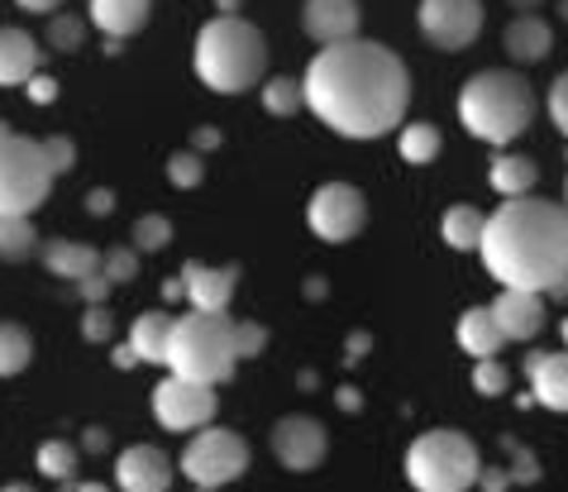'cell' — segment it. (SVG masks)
Masks as SVG:
<instances>
[{"instance_id": "obj_1", "label": "cell", "mask_w": 568, "mask_h": 492, "mask_svg": "<svg viewBox=\"0 0 568 492\" xmlns=\"http://www.w3.org/2000/svg\"><path fill=\"white\" fill-rule=\"evenodd\" d=\"M302 91L311 116L344 139L392 134L412 106V77L402 58L368 39H344L321 49L302 77Z\"/></svg>"}, {"instance_id": "obj_2", "label": "cell", "mask_w": 568, "mask_h": 492, "mask_svg": "<svg viewBox=\"0 0 568 492\" xmlns=\"http://www.w3.org/2000/svg\"><path fill=\"white\" fill-rule=\"evenodd\" d=\"M478 253L501 288L549 297L559 282H568V205L507 197L487 215Z\"/></svg>"}, {"instance_id": "obj_3", "label": "cell", "mask_w": 568, "mask_h": 492, "mask_svg": "<svg viewBox=\"0 0 568 492\" xmlns=\"http://www.w3.org/2000/svg\"><path fill=\"white\" fill-rule=\"evenodd\" d=\"M192 68L215 97H244V91L258 87L263 72H267L263 29L248 24L244 14H215V20L201 24V34H196Z\"/></svg>"}, {"instance_id": "obj_4", "label": "cell", "mask_w": 568, "mask_h": 492, "mask_svg": "<svg viewBox=\"0 0 568 492\" xmlns=\"http://www.w3.org/2000/svg\"><path fill=\"white\" fill-rule=\"evenodd\" d=\"M530 116H535V97L520 72L487 68L478 77H468L459 91V120L483 144H511V139L526 134Z\"/></svg>"}, {"instance_id": "obj_5", "label": "cell", "mask_w": 568, "mask_h": 492, "mask_svg": "<svg viewBox=\"0 0 568 492\" xmlns=\"http://www.w3.org/2000/svg\"><path fill=\"white\" fill-rule=\"evenodd\" d=\"M234 369H240V344H234V321L225 311H186L172 321L168 373L215 388Z\"/></svg>"}, {"instance_id": "obj_6", "label": "cell", "mask_w": 568, "mask_h": 492, "mask_svg": "<svg viewBox=\"0 0 568 492\" xmlns=\"http://www.w3.org/2000/svg\"><path fill=\"white\" fill-rule=\"evenodd\" d=\"M406 479L420 492H468L483 479V459L459 431H425L406 450Z\"/></svg>"}, {"instance_id": "obj_7", "label": "cell", "mask_w": 568, "mask_h": 492, "mask_svg": "<svg viewBox=\"0 0 568 492\" xmlns=\"http://www.w3.org/2000/svg\"><path fill=\"white\" fill-rule=\"evenodd\" d=\"M58 172L43 158V139L14 134L0 120V215H34L49 201Z\"/></svg>"}, {"instance_id": "obj_8", "label": "cell", "mask_w": 568, "mask_h": 492, "mask_svg": "<svg viewBox=\"0 0 568 492\" xmlns=\"http://www.w3.org/2000/svg\"><path fill=\"white\" fill-rule=\"evenodd\" d=\"M244 469H248V440L225 431V425H201L182 450V473L196 488H225L244 479Z\"/></svg>"}, {"instance_id": "obj_9", "label": "cell", "mask_w": 568, "mask_h": 492, "mask_svg": "<svg viewBox=\"0 0 568 492\" xmlns=\"http://www.w3.org/2000/svg\"><path fill=\"white\" fill-rule=\"evenodd\" d=\"M215 406H220V396L211 383H192V378L168 373L163 383L153 388V416L172 435H196L201 425L215 421Z\"/></svg>"}, {"instance_id": "obj_10", "label": "cell", "mask_w": 568, "mask_h": 492, "mask_svg": "<svg viewBox=\"0 0 568 492\" xmlns=\"http://www.w3.org/2000/svg\"><path fill=\"white\" fill-rule=\"evenodd\" d=\"M306 220H311V234L325 244H349L354 234L363 230L368 220V205H363V192L349 182H325L321 192L311 197L306 205Z\"/></svg>"}, {"instance_id": "obj_11", "label": "cell", "mask_w": 568, "mask_h": 492, "mask_svg": "<svg viewBox=\"0 0 568 492\" xmlns=\"http://www.w3.org/2000/svg\"><path fill=\"white\" fill-rule=\"evenodd\" d=\"M420 34L445 53H464L483 29V0H420L416 10Z\"/></svg>"}, {"instance_id": "obj_12", "label": "cell", "mask_w": 568, "mask_h": 492, "mask_svg": "<svg viewBox=\"0 0 568 492\" xmlns=\"http://www.w3.org/2000/svg\"><path fill=\"white\" fill-rule=\"evenodd\" d=\"M325 444H329L325 440V425L315 421V416H282L273 425V454H277V464L292 469V473L321 469Z\"/></svg>"}, {"instance_id": "obj_13", "label": "cell", "mask_w": 568, "mask_h": 492, "mask_svg": "<svg viewBox=\"0 0 568 492\" xmlns=\"http://www.w3.org/2000/svg\"><path fill=\"white\" fill-rule=\"evenodd\" d=\"M182 297L192 301V311H225L240 288V268L234 263H182Z\"/></svg>"}, {"instance_id": "obj_14", "label": "cell", "mask_w": 568, "mask_h": 492, "mask_svg": "<svg viewBox=\"0 0 568 492\" xmlns=\"http://www.w3.org/2000/svg\"><path fill=\"white\" fill-rule=\"evenodd\" d=\"M172 459L158 450V444H130L120 459H115V479L120 492H168L172 488Z\"/></svg>"}, {"instance_id": "obj_15", "label": "cell", "mask_w": 568, "mask_h": 492, "mask_svg": "<svg viewBox=\"0 0 568 492\" xmlns=\"http://www.w3.org/2000/svg\"><path fill=\"white\" fill-rule=\"evenodd\" d=\"M493 321L507 340H535L549 321V307H545V292H520V288H501V297L493 301Z\"/></svg>"}, {"instance_id": "obj_16", "label": "cell", "mask_w": 568, "mask_h": 492, "mask_svg": "<svg viewBox=\"0 0 568 492\" xmlns=\"http://www.w3.org/2000/svg\"><path fill=\"white\" fill-rule=\"evenodd\" d=\"M302 29L321 43V49L344 43V39H358V0H306Z\"/></svg>"}, {"instance_id": "obj_17", "label": "cell", "mask_w": 568, "mask_h": 492, "mask_svg": "<svg viewBox=\"0 0 568 492\" xmlns=\"http://www.w3.org/2000/svg\"><path fill=\"white\" fill-rule=\"evenodd\" d=\"M530 388L535 402L549 411H568V349H555V354H530Z\"/></svg>"}, {"instance_id": "obj_18", "label": "cell", "mask_w": 568, "mask_h": 492, "mask_svg": "<svg viewBox=\"0 0 568 492\" xmlns=\"http://www.w3.org/2000/svg\"><path fill=\"white\" fill-rule=\"evenodd\" d=\"M153 0H91V24L105 39H134L149 24Z\"/></svg>"}, {"instance_id": "obj_19", "label": "cell", "mask_w": 568, "mask_h": 492, "mask_svg": "<svg viewBox=\"0 0 568 492\" xmlns=\"http://www.w3.org/2000/svg\"><path fill=\"white\" fill-rule=\"evenodd\" d=\"M39 72V39L24 29H0V87H24Z\"/></svg>"}, {"instance_id": "obj_20", "label": "cell", "mask_w": 568, "mask_h": 492, "mask_svg": "<svg viewBox=\"0 0 568 492\" xmlns=\"http://www.w3.org/2000/svg\"><path fill=\"white\" fill-rule=\"evenodd\" d=\"M43 268L62 282H82L91 273H101V249H91L82 240H49L43 244Z\"/></svg>"}, {"instance_id": "obj_21", "label": "cell", "mask_w": 568, "mask_h": 492, "mask_svg": "<svg viewBox=\"0 0 568 492\" xmlns=\"http://www.w3.org/2000/svg\"><path fill=\"white\" fill-rule=\"evenodd\" d=\"M549 43H555V34H549V24L540 14H516L507 24V34H501V49L511 53V62H540L549 58Z\"/></svg>"}, {"instance_id": "obj_22", "label": "cell", "mask_w": 568, "mask_h": 492, "mask_svg": "<svg viewBox=\"0 0 568 492\" xmlns=\"http://www.w3.org/2000/svg\"><path fill=\"white\" fill-rule=\"evenodd\" d=\"M172 321H178V315H168V311H144V315H139V321L130 325V344H134L139 363H163V369H168Z\"/></svg>"}, {"instance_id": "obj_23", "label": "cell", "mask_w": 568, "mask_h": 492, "mask_svg": "<svg viewBox=\"0 0 568 492\" xmlns=\"http://www.w3.org/2000/svg\"><path fill=\"white\" fill-rule=\"evenodd\" d=\"M459 344L468 349L473 359H497L501 344H507V335L497 330L493 311H487V307H473V311L459 315Z\"/></svg>"}, {"instance_id": "obj_24", "label": "cell", "mask_w": 568, "mask_h": 492, "mask_svg": "<svg viewBox=\"0 0 568 492\" xmlns=\"http://www.w3.org/2000/svg\"><path fill=\"white\" fill-rule=\"evenodd\" d=\"M487 182H493L497 197H530V187L540 182V168H535L526 153H501L493 172H487Z\"/></svg>"}, {"instance_id": "obj_25", "label": "cell", "mask_w": 568, "mask_h": 492, "mask_svg": "<svg viewBox=\"0 0 568 492\" xmlns=\"http://www.w3.org/2000/svg\"><path fill=\"white\" fill-rule=\"evenodd\" d=\"M39 253V230L29 215H0V259L6 263H24Z\"/></svg>"}, {"instance_id": "obj_26", "label": "cell", "mask_w": 568, "mask_h": 492, "mask_svg": "<svg viewBox=\"0 0 568 492\" xmlns=\"http://www.w3.org/2000/svg\"><path fill=\"white\" fill-rule=\"evenodd\" d=\"M483 225H487V215L478 211V205H449L445 220H439L449 249H478L483 244Z\"/></svg>"}, {"instance_id": "obj_27", "label": "cell", "mask_w": 568, "mask_h": 492, "mask_svg": "<svg viewBox=\"0 0 568 492\" xmlns=\"http://www.w3.org/2000/svg\"><path fill=\"white\" fill-rule=\"evenodd\" d=\"M34 359V335L20 321H0V378H14Z\"/></svg>"}, {"instance_id": "obj_28", "label": "cell", "mask_w": 568, "mask_h": 492, "mask_svg": "<svg viewBox=\"0 0 568 492\" xmlns=\"http://www.w3.org/2000/svg\"><path fill=\"white\" fill-rule=\"evenodd\" d=\"M34 464H39L43 479L72 483L77 464H82V454H77V444H72V440H43V444H39V454H34Z\"/></svg>"}, {"instance_id": "obj_29", "label": "cell", "mask_w": 568, "mask_h": 492, "mask_svg": "<svg viewBox=\"0 0 568 492\" xmlns=\"http://www.w3.org/2000/svg\"><path fill=\"white\" fill-rule=\"evenodd\" d=\"M302 106H306V91H302L296 77H267V82H263V110H267V116L287 120Z\"/></svg>"}, {"instance_id": "obj_30", "label": "cell", "mask_w": 568, "mask_h": 492, "mask_svg": "<svg viewBox=\"0 0 568 492\" xmlns=\"http://www.w3.org/2000/svg\"><path fill=\"white\" fill-rule=\"evenodd\" d=\"M435 153H439V130L435 124H406L402 130V158L406 163L425 168V163H435Z\"/></svg>"}, {"instance_id": "obj_31", "label": "cell", "mask_w": 568, "mask_h": 492, "mask_svg": "<svg viewBox=\"0 0 568 492\" xmlns=\"http://www.w3.org/2000/svg\"><path fill=\"white\" fill-rule=\"evenodd\" d=\"M43 39H49L53 53H77L82 39H87V20L82 14H53L49 29H43Z\"/></svg>"}, {"instance_id": "obj_32", "label": "cell", "mask_w": 568, "mask_h": 492, "mask_svg": "<svg viewBox=\"0 0 568 492\" xmlns=\"http://www.w3.org/2000/svg\"><path fill=\"white\" fill-rule=\"evenodd\" d=\"M130 234H134V249L139 253H158V249L172 244V220L168 215H139Z\"/></svg>"}, {"instance_id": "obj_33", "label": "cell", "mask_w": 568, "mask_h": 492, "mask_svg": "<svg viewBox=\"0 0 568 492\" xmlns=\"http://www.w3.org/2000/svg\"><path fill=\"white\" fill-rule=\"evenodd\" d=\"M201 178H206V158H201L196 149H182L168 158V182L182 187V192H192V187H201Z\"/></svg>"}, {"instance_id": "obj_34", "label": "cell", "mask_w": 568, "mask_h": 492, "mask_svg": "<svg viewBox=\"0 0 568 492\" xmlns=\"http://www.w3.org/2000/svg\"><path fill=\"white\" fill-rule=\"evenodd\" d=\"M101 273L110 278V282H115V288H124V282H134L139 278V249L134 244H115V249H105L101 253Z\"/></svg>"}, {"instance_id": "obj_35", "label": "cell", "mask_w": 568, "mask_h": 492, "mask_svg": "<svg viewBox=\"0 0 568 492\" xmlns=\"http://www.w3.org/2000/svg\"><path fill=\"white\" fill-rule=\"evenodd\" d=\"M110 335H115V315H110L105 307H87V311H82V340L110 344Z\"/></svg>"}, {"instance_id": "obj_36", "label": "cell", "mask_w": 568, "mask_h": 492, "mask_svg": "<svg viewBox=\"0 0 568 492\" xmlns=\"http://www.w3.org/2000/svg\"><path fill=\"white\" fill-rule=\"evenodd\" d=\"M473 388H478L483 396L507 392V369H501L497 359H478V369H473Z\"/></svg>"}, {"instance_id": "obj_37", "label": "cell", "mask_w": 568, "mask_h": 492, "mask_svg": "<svg viewBox=\"0 0 568 492\" xmlns=\"http://www.w3.org/2000/svg\"><path fill=\"white\" fill-rule=\"evenodd\" d=\"M43 158H49V168L62 178V172H72V163H77V144L68 134H49L43 139Z\"/></svg>"}, {"instance_id": "obj_38", "label": "cell", "mask_w": 568, "mask_h": 492, "mask_svg": "<svg viewBox=\"0 0 568 492\" xmlns=\"http://www.w3.org/2000/svg\"><path fill=\"white\" fill-rule=\"evenodd\" d=\"M234 344H240V359H258L267 344V330L258 321H234Z\"/></svg>"}, {"instance_id": "obj_39", "label": "cell", "mask_w": 568, "mask_h": 492, "mask_svg": "<svg viewBox=\"0 0 568 492\" xmlns=\"http://www.w3.org/2000/svg\"><path fill=\"white\" fill-rule=\"evenodd\" d=\"M549 120H555V130L568 139V72H559L555 87H549Z\"/></svg>"}, {"instance_id": "obj_40", "label": "cell", "mask_w": 568, "mask_h": 492, "mask_svg": "<svg viewBox=\"0 0 568 492\" xmlns=\"http://www.w3.org/2000/svg\"><path fill=\"white\" fill-rule=\"evenodd\" d=\"M110 288H115V282H110L105 273H91V278H82V282H77V292H82V301H87V307H105Z\"/></svg>"}, {"instance_id": "obj_41", "label": "cell", "mask_w": 568, "mask_h": 492, "mask_svg": "<svg viewBox=\"0 0 568 492\" xmlns=\"http://www.w3.org/2000/svg\"><path fill=\"white\" fill-rule=\"evenodd\" d=\"M24 91H29V101H34V106H49V101H58V82H53L49 72H34V77H29V82H24Z\"/></svg>"}, {"instance_id": "obj_42", "label": "cell", "mask_w": 568, "mask_h": 492, "mask_svg": "<svg viewBox=\"0 0 568 492\" xmlns=\"http://www.w3.org/2000/svg\"><path fill=\"white\" fill-rule=\"evenodd\" d=\"M87 211L91 215H110V211H115V192H110V187H97V192L87 197Z\"/></svg>"}, {"instance_id": "obj_43", "label": "cell", "mask_w": 568, "mask_h": 492, "mask_svg": "<svg viewBox=\"0 0 568 492\" xmlns=\"http://www.w3.org/2000/svg\"><path fill=\"white\" fill-rule=\"evenodd\" d=\"M110 363H115V369H139V354H134V344L124 340V344H115L110 349Z\"/></svg>"}, {"instance_id": "obj_44", "label": "cell", "mask_w": 568, "mask_h": 492, "mask_svg": "<svg viewBox=\"0 0 568 492\" xmlns=\"http://www.w3.org/2000/svg\"><path fill=\"white\" fill-rule=\"evenodd\" d=\"M14 6H20L24 14H58L62 0H14Z\"/></svg>"}, {"instance_id": "obj_45", "label": "cell", "mask_w": 568, "mask_h": 492, "mask_svg": "<svg viewBox=\"0 0 568 492\" xmlns=\"http://www.w3.org/2000/svg\"><path fill=\"white\" fill-rule=\"evenodd\" d=\"M215 144H220V130H196V139H192L196 153H206V149H215Z\"/></svg>"}, {"instance_id": "obj_46", "label": "cell", "mask_w": 568, "mask_h": 492, "mask_svg": "<svg viewBox=\"0 0 568 492\" xmlns=\"http://www.w3.org/2000/svg\"><path fill=\"white\" fill-rule=\"evenodd\" d=\"M87 450H91V454L110 450V435H105V431H87Z\"/></svg>"}, {"instance_id": "obj_47", "label": "cell", "mask_w": 568, "mask_h": 492, "mask_svg": "<svg viewBox=\"0 0 568 492\" xmlns=\"http://www.w3.org/2000/svg\"><path fill=\"white\" fill-rule=\"evenodd\" d=\"M62 492H110L105 483H62Z\"/></svg>"}, {"instance_id": "obj_48", "label": "cell", "mask_w": 568, "mask_h": 492, "mask_svg": "<svg viewBox=\"0 0 568 492\" xmlns=\"http://www.w3.org/2000/svg\"><path fill=\"white\" fill-rule=\"evenodd\" d=\"M511 6H516V14H535L540 10V0H511Z\"/></svg>"}, {"instance_id": "obj_49", "label": "cell", "mask_w": 568, "mask_h": 492, "mask_svg": "<svg viewBox=\"0 0 568 492\" xmlns=\"http://www.w3.org/2000/svg\"><path fill=\"white\" fill-rule=\"evenodd\" d=\"M220 14H240V0H215Z\"/></svg>"}, {"instance_id": "obj_50", "label": "cell", "mask_w": 568, "mask_h": 492, "mask_svg": "<svg viewBox=\"0 0 568 492\" xmlns=\"http://www.w3.org/2000/svg\"><path fill=\"white\" fill-rule=\"evenodd\" d=\"M0 492H34V488H29V483H6Z\"/></svg>"}, {"instance_id": "obj_51", "label": "cell", "mask_w": 568, "mask_h": 492, "mask_svg": "<svg viewBox=\"0 0 568 492\" xmlns=\"http://www.w3.org/2000/svg\"><path fill=\"white\" fill-rule=\"evenodd\" d=\"M559 10H564V20H568V0H564V6H559Z\"/></svg>"}, {"instance_id": "obj_52", "label": "cell", "mask_w": 568, "mask_h": 492, "mask_svg": "<svg viewBox=\"0 0 568 492\" xmlns=\"http://www.w3.org/2000/svg\"><path fill=\"white\" fill-rule=\"evenodd\" d=\"M196 492H220V488H196Z\"/></svg>"}, {"instance_id": "obj_53", "label": "cell", "mask_w": 568, "mask_h": 492, "mask_svg": "<svg viewBox=\"0 0 568 492\" xmlns=\"http://www.w3.org/2000/svg\"><path fill=\"white\" fill-rule=\"evenodd\" d=\"M564 344H568V321H564Z\"/></svg>"}]
</instances>
